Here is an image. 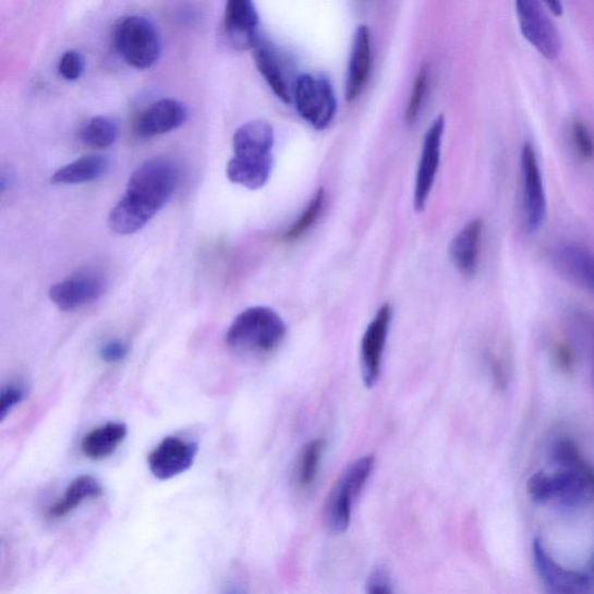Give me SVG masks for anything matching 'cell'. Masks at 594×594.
<instances>
[{"instance_id":"obj_1","label":"cell","mask_w":594,"mask_h":594,"mask_svg":"<svg viewBox=\"0 0 594 594\" xmlns=\"http://www.w3.org/2000/svg\"><path fill=\"white\" fill-rule=\"evenodd\" d=\"M179 183V169L168 157H154L131 175L122 199L108 216L118 235H132L166 206Z\"/></svg>"},{"instance_id":"obj_2","label":"cell","mask_w":594,"mask_h":594,"mask_svg":"<svg viewBox=\"0 0 594 594\" xmlns=\"http://www.w3.org/2000/svg\"><path fill=\"white\" fill-rule=\"evenodd\" d=\"M282 318L267 307H252L231 323L226 341L241 353H267L277 349L286 336Z\"/></svg>"},{"instance_id":"obj_3","label":"cell","mask_w":594,"mask_h":594,"mask_svg":"<svg viewBox=\"0 0 594 594\" xmlns=\"http://www.w3.org/2000/svg\"><path fill=\"white\" fill-rule=\"evenodd\" d=\"M374 461L372 456L360 458L338 478L324 508V523L330 533L340 535L349 530L354 500L365 488Z\"/></svg>"},{"instance_id":"obj_4","label":"cell","mask_w":594,"mask_h":594,"mask_svg":"<svg viewBox=\"0 0 594 594\" xmlns=\"http://www.w3.org/2000/svg\"><path fill=\"white\" fill-rule=\"evenodd\" d=\"M113 44L124 62L138 70L151 68L160 56L159 34L146 16L120 17L113 29Z\"/></svg>"},{"instance_id":"obj_5","label":"cell","mask_w":594,"mask_h":594,"mask_svg":"<svg viewBox=\"0 0 594 594\" xmlns=\"http://www.w3.org/2000/svg\"><path fill=\"white\" fill-rule=\"evenodd\" d=\"M293 100L299 114L322 131L327 129L337 112V100L326 76L303 74L293 85Z\"/></svg>"},{"instance_id":"obj_6","label":"cell","mask_w":594,"mask_h":594,"mask_svg":"<svg viewBox=\"0 0 594 594\" xmlns=\"http://www.w3.org/2000/svg\"><path fill=\"white\" fill-rule=\"evenodd\" d=\"M516 11L525 39L546 59L559 58L562 50L561 35L550 20L545 3L518 0Z\"/></svg>"},{"instance_id":"obj_7","label":"cell","mask_w":594,"mask_h":594,"mask_svg":"<svg viewBox=\"0 0 594 594\" xmlns=\"http://www.w3.org/2000/svg\"><path fill=\"white\" fill-rule=\"evenodd\" d=\"M107 281L97 269H83L53 284L49 298L62 312H75L98 301L106 291Z\"/></svg>"},{"instance_id":"obj_8","label":"cell","mask_w":594,"mask_h":594,"mask_svg":"<svg viewBox=\"0 0 594 594\" xmlns=\"http://www.w3.org/2000/svg\"><path fill=\"white\" fill-rule=\"evenodd\" d=\"M521 175H523L524 225L530 233L542 229L547 215V201L542 171L531 143L521 151Z\"/></svg>"},{"instance_id":"obj_9","label":"cell","mask_w":594,"mask_h":594,"mask_svg":"<svg viewBox=\"0 0 594 594\" xmlns=\"http://www.w3.org/2000/svg\"><path fill=\"white\" fill-rule=\"evenodd\" d=\"M533 556L535 570L547 594H594L589 575L556 563L540 538L533 544Z\"/></svg>"},{"instance_id":"obj_10","label":"cell","mask_w":594,"mask_h":594,"mask_svg":"<svg viewBox=\"0 0 594 594\" xmlns=\"http://www.w3.org/2000/svg\"><path fill=\"white\" fill-rule=\"evenodd\" d=\"M391 317L390 304H384L364 334L362 351H360V365H362L363 380L366 387L371 388L379 380Z\"/></svg>"},{"instance_id":"obj_11","label":"cell","mask_w":594,"mask_h":594,"mask_svg":"<svg viewBox=\"0 0 594 594\" xmlns=\"http://www.w3.org/2000/svg\"><path fill=\"white\" fill-rule=\"evenodd\" d=\"M197 446L180 437H168L159 443L148 457L151 474L167 481L187 472L193 465Z\"/></svg>"},{"instance_id":"obj_12","label":"cell","mask_w":594,"mask_h":594,"mask_svg":"<svg viewBox=\"0 0 594 594\" xmlns=\"http://www.w3.org/2000/svg\"><path fill=\"white\" fill-rule=\"evenodd\" d=\"M187 108L175 99H160L144 107L134 122V133L150 138L172 132L184 124Z\"/></svg>"},{"instance_id":"obj_13","label":"cell","mask_w":594,"mask_h":594,"mask_svg":"<svg viewBox=\"0 0 594 594\" xmlns=\"http://www.w3.org/2000/svg\"><path fill=\"white\" fill-rule=\"evenodd\" d=\"M227 39L238 49H255L262 41L259 15L250 0H230L223 16Z\"/></svg>"},{"instance_id":"obj_14","label":"cell","mask_w":594,"mask_h":594,"mask_svg":"<svg viewBox=\"0 0 594 594\" xmlns=\"http://www.w3.org/2000/svg\"><path fill=\"white\" fill-rule=\"evenodd\" d=\"M275 132L266 121H250L233 134V157L250 163H274Z\"/></svg>"},{"instance_id":"obj_15","label":"cell","mask_w":594,"mask_h":594,"mask_svg":"<svg viewBox=\"0 0 594 594\" xmlns=\"http://www.w3.org/2000/svg\"><path fill=\"white\" fill-rule=\"evenodd\" d=\"M445 131V118L439 116L424 137L421 160L415 185V208L422 211L428 201L440 165L441 142Z\"/></svg>"},{"instance_id":"obj_16","label":"cell","mask_w":594,"mask_h":594,"mask_svg":"<svg viewBox=\"0 0 594 594\" xmlns=\"http://www.w3.org/2000/svg\"><path fill=\"white\" fill-rule=\"evenodd\" d=\"M550 259L557 271L568 280L594 293V254L592 251L579 244L563 243L551 250Z\"/></svg>"},{"instance_id":"obj_17","label":"cell","mask_w":594,"mask_h":594,"mask_svg":"<svg viewBox=\"0 0 594 594\" xmlns=\"http://www.w3.org/2000/svg\"><path fill=\"white\" fill-rule=\"evenodd\" d=\"M372 61L371 34L366 25L356 27L348 70L346 96L353 101L368 81Z\"/></svg>"},{"instance_id":"obj_18","label":"cell","mask_w":594,"mask_h":594,"mask_svg":"<svg viewBox=\"0 0 594 594\" xmlns=\"http://www.w3.org/2000/svg\"><path fill=\"white\" fill-rule=\"evenodd\" d=\"M483 226L481 219L468 223L449 246V255L453 264L459 272L468 278L477 272Z\"/></svg>"},{"instance_id":"obj_19","label":"cell","mask_w":594,"mask_h":594,"mask_svg":"<svg viewBox=\"0 0 594 594\" xmlns=\"http://www.w3.org/2000/svg\"><path fill=\"white\" fill-rule=\"evenodd\" d=\"M129 435V427L123 423H107L83 438L81 451L89 460L99 461L113 456Z\"/></svg>"},{"instance_id":"obj_20","label":"cell","mask_w":594,"mask_h":594,"mask_svg":"<svg viewBox=\"0 0 594 594\" xmlns=\"http://www.w3.org/2000/svg\"><path fill=\"white\" fill-rule=\"evenodd\" d=\"M256 65L275 95L286 104L292 100L291 89L288 86V76L284 62L280 53L263 40L254 49Z\"/></svg>"},{"instance_id":"obj_21","label":"cell","mask_w":594,"mask_h":594,"mask_svg":"<svg viewBox=\"0 0 594 594\" xmlns=\"http://www.w3.org/2000/svg\"><path fill=\"white\" fill-rule=\"evenodd\" d=\"M102 495L104 489L97 478L89 475L80 476L70 483L62 498L52 504L47 517L51 520L63 519L86 500L97 499Z\"/></svg>"},{"instance_id":"obj_22","label":"cell","mask_w":594,"mask_h":594,"mask_svg":"<svg viewBox=\"0 0 594 594\" xmlns=\"http://www.w3.org/2000/svg\"><path fill=\"white\" fill-rule=\"evenodd\" d=\"M110 169V159L102 155L83 156L62 167L51 177V183L77 185L95 182Z\"/></svg>"},{"instance_id":"obj_23","label":"cell","mask_w":594,"mask_h":594,"mask_svg":"<svg viewBox=\"0 0 594 594\" xmlns=\"http://www.w3.org/2000/svg\"><path fill=\"white\" fill-rule=\"evenodd\" d=\"M554 498L559 500L563 507L579 508L589 498L591 485L580 473L563 470L553 475Z\"/></svg>"},{"instance_id":"obj_24","label":"cell","mask_w":594,"mask_h":594,"mask_svg":"<svg viewBox=\"0 0 594 594\" xmlns=\"http://www.w3.org/2000/svg\"><path fill=\"white\" fill-rule=\"evenodd\" d=\"M324 452H326V440L320 438L311 440L301 449L295 466V481L302 490L310 489L316 482Z\"/></svg>"},{"instance_id":"obj_25","label":"cell","mask_w":594,"mask_h":594,"mask_svg":"<svg viewBox=\"0 0 594 594\" xmlns=\"http://www.w3.org/2000/svg\"><path fill=\"white\" fill-rule=\"evenodd\" d=\"M119 128L114 120L107 117L89 119L81 131V138L89 147L105 149L116 143Z\"/></svg>"},{"instance_id":"obj_26","label":"cell","mask_w":594,"mask_h":594,"mask_svg":"<svg viewBox=\"0 0 594 594\" xmlns=\"http://www.w3.org/2000/svg\"><path fill=\"white\" fill-rule=\"evenodd\" d=\"M553 460L563 470L583 475L590 464L584 460L578 444L568 438L557 439L551 449Z\"/></svg>"},{"instance_id":"obj_27","label":"cell","mask_w":594,"mask_h":594,"mask_svg":"<svg viewBox=\"0 0 594 594\" xmlns=\"http://www.w3.org/2000/svg\"><path fill=\"white\" fill-rule=\"evenodd\" d=\"M324 205V191L320 189L305 207L300 218L282 235L284 242H294L302 238L317 221Z\"/></svg>"},{"instance_id":"obj_28","label":"cell","mask_w":594,"mask_h":594,"mask_svg":"<svg viewBox=\"0 0 594 594\" xmlns=\"http://www.w3.org/2000/svg\"><path fill=\"white\" fill-rule=\"evenodd\" d=\"M428 87V66L424 65L419 72L415 84H413L412 92L409 98L405 121L409 124L416 122L420 117L423 102Z\"/></svg>"},{"instance_id":"obj_29","label":"cell","mask_w":594,"mask_h":594,"mask_svg":"<svg viewBox=\"0 0 594 594\" xmlns=\"http://www.w3.org/2000/svg\"><path fill=\"white\" fill-rule=\"evenodd\" d=\"M571 141L575 153L584 160L594 159V136L587 125L580 120H574L570 129Z\"/></svg>"},{"instance_id":"obj_30","label":"cell","mask_w":594,"mask_h":594,"mask_svg":"<svg viewBox=\"0 0 594 594\" xmlns=\"http://www.w3.org/2000/svg\"><path fill=\"white\" fill-rule=\"evenodd\" d=\"M26 398V388L21 384H11L0 393V421L4 422L10 413Z\"/></svg>"},{"instance_id":"obj_31","label":"cell","mask_w":594,"mask_h":594,"mask_svg":"<svg viewBox=\"0 0 594 594\" xmlns=\"http://www.w3.org/2000/svg\"><path fill=\"white\" fill-rule=\"evenodd\" d=\"M84 68V58L77 50L64 52L59 63L60 75L70 82L77 81L83 75Z\"/></svg>"},{"instance_id":"obj_32","label":"cell","mask_w":594,"mask_h":594,"mask_svg":"<svg viewBox=\"0 0 594 594\" xmlns=\"http://www.w3.org/2000/svg\"><path fill=\"white\" fill-rule=\"evenodd\" d=\"M529 494L536 502H546L554 498L553 476L544 472L534 474L528 484Z\"/></svg>"},{"instance_id":"obj_33","label":"cell","mask_w":594,"mask_h":594,"mask_svg":"<svg viewBox=\"0 0 594 594\" xmlns=\"http://www.w3.org/2000/svg\"><path fill=\"white\" fill-rule=\"evenodd\" d=\"M129 353L130 346L119 339L107 341V343L99 349V356L102 362L107 364H119L128 357Z\"/></svg>"},{"instance_id":"obj_34","label":"cell","mask_w":594,"mask_h":594,"mask_svg":"<svg viewBox=\"0 0 594 594\" xmlns=\"http://www.w3.org/2000/svg\"><path fill=\"white\" fill-rule=\"evenodd\" d=\"M367 594H392L390 575L384 568H375L368 575Z\"/></svg>"},{"instance_id":"obj_35","label":"cell","mask_w":594,"mask_h":594,"mask_svg":"<svg viewBox=\"0 0 594 594\" xmlns=\"http://www.w3.org/2000/svg\"><path fill=\"white\" fill-rule=\"evenodd\" d=\"M556 363L560 368L568 372L573 368V355L569 347L566 344L557 346L556 348Z\"/></svg>"},{"instance_id":"obj_36","label":"cell","mask_w":594,"mask_h":594,"mask_svg":"<svg viewBox=\"0 0 594 594\" xmlns=\"http://www.w3.org/2000/svg\"><path fill=\"white\" fill-rule=\"evenodd\" d=\"M490 369L494 377L495 385L498 388L507 387V376L504 373L501 364L496 359H490Z\"/></svg>"},{"instance_id":"obj_37","label":"cell","mask_w":594,"mask_h":594,"mask_svg":"<svg viewBox=\"0 0 594 594\" xmlns=\"http://www.w3.org/2000/svg\"><path fill=\"white\" fill-rule=\"evenodd\" d=\"M222 594H247V592L240 583H230L226 586Z\"/></svg>"},{"instance_id":"obj_38","label":"cell","mask_w":594,"mask_h":594,"mask_svg":"<svg viewBox=\"0 0 594 594\" xmlns=\"http://www.w3.org/2000/svg\"><path fill=\"white\" fill-rule=\"evenodd\" d=\"M546 9L551 12L554 15H561L563 13V8L560 2H547L545 3Z\"/></svg>"},{"instance_id":"obj_39","label":"cell","mask_w":594,"mask_h":594,"mask_svg":"<svg viewBox=\"0 0 594 594\" xmlns=\"http://www.w3.org/2000/svg\"><path fill=\"white\" fill-rule=\"evenodd\" d=\"M584 477L589 481L591 488L594 492V470L592 466L585 472Z\"/></svg>"},{"instance_id":"obj_40","label":"cell","mask_w":594,"mask_h":594,"mask_svg":"<svg viewBox=\"0 0 594 594\" xmlns=\"http://www.w3.org/2000/svg\"><path fill=\"white\" fill-rule=\"evenodd\" d=\"M593 385H594V356H593Z\"/></svg>"},{"instance_id":"obj_41","label":"cell","mask_w":594,"mask_h":594,"mask_svg":"<svg viewBox=\"0 0 594 594\" xmlns=\"http://www.w3.org/2000/svg\"><path fill=\"white\" fill-rule=\"evenodd\" d=\"M593 572H594V563H593Z\"/></svg>"}]
</instances>
